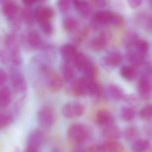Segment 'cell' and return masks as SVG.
Wrapping results in <instances>:
<instances>
[{"label": "cell", "instance_id": "obj_46", "mask_svg": "<svg viewBox=\"0 0 152 152\" xmlns=\"http://www.w3.org/2000/svg\"><path fill=\"white\" fill-rule=\"evenodd\" d=\"M75 152H88V149L85 148L81 145L76 146V149H75Z\"/></svg>", "mask_w": 152, "mask_h": 152}, {"label": "cell", "instance_id": "obj_9", "mask_svg": "<svg viewBox=\"0 0 152 152\" xmlns=\"http://www.w3.org/2000/svg\"><path fill=\"white\" fill-rule=\"evenodd\" d=\"M139 94L140 98L144 100H148L151 96L152 86L149 78L146 75H142L139 80Z\"/></svg>", "mask_w": 152, "mask_h": 152}, {"label": "cell", "instance_id": "obj_43", "mask_svg": "<svg viewBox=\"0 0 152 152\" xmlns=\"http://www.w3.org/2000/svg\"><path fill=\"white\" fill-rule=\"evenodd\" d=\"M7 75L6 72L0 68V86L3 85L7 80Z\"/></svg>", "mask_w": 152, "mask_h": 152}, {"label": "cell", "instance_id": "obj_7", "mask_svg": "<svg viewBox=\"0 0 152 152\" xmlns=\"http://www.w3.org/2000/svg\"><path fill=\"white\" fill-rule=\"evenodd\" d=\"M68 92L75 97H83L88 95V83L85 78L76 80L68 90Z\"/></svg>", "mask_w": 152, "mask_h": 152}, {"label": "cell", "instance_id": "obj_44", "mask_svg": "<svg viewBox=\"0 0 152 152\" xmlns=\"http://www.w3.org/2000/svg\"><path fill=\"white\" fill-rule=\"evenodd\" d=\"M129 5L132 8H137L141 5L142 1L140 0H129L128 1Z\"/></svg>", "mask_w": 152, "mask_h": 152}, {"label": "cell", "instance_id": "obj_11", "mask_svg": "<svg viewBox=\"0 0 152 152\" xmlns=\"http://www.w3.org/2000/svg\"><path fill=\"white\" fill-rule=\"evenodd\" d=\"M24 42L26 43L30 48L35 49H39L43 48L44 46L42 39L39 34L35 30H31L28 32L27 34L23 38Z\"/></svg>", "mask_w": 152, "mask_h": 152}, {"label": "cell", "instance_id": "obj_12", "mask_svg": "<svg viewBox=\"0 0 152 152\" xmlns=\"http://www.w3.org/2000/svg\"><path fill=\"white\" fill-rule=\"evenodd\" d=\"M110 37L111 35L109 32H102L99 37L91 40L90 43L91 47L95 51H101L106 47Z\"/></svg>", "mask_w": 152, "mask_h": 152}, {"label": "cell", "instance_id": "obj_42", "mask_svg": "<svg viewBox=\"0 0 152 152\" xmlns=\"http://www.w3.org/2000/svg\"><path fill=\"white\" fill-rule=\"evenodd\" d=\"M124 98L125 99V100L127 103L130 105L129 106L134 107V106L137 105V97L135 96L130 95Z\"/></svg>", "mask_w": 152, "mask_h": 152}, {"label": "cell", "instance_id": "obj_40", "mask_svg": "<svg viewBox=\"0 0 152 152\" xmlns=\"http://www.w3.org/2000/svg\"><path fill=\"white\" fill-rule=\"evenodd\" d=\"M88 152H105L103 144H95L88 148Z\"/></svg>", "mask_w": 152, "mask_h": 152}, {"label": "cell", "instance_id": "obj_32", "mask_svg": "<svg viewBox=\"0 0 152 152\" xmlns=\"http://www.w3.org/2000/svg\"><path fill=\"white\" fill-rule=\"evenodd\" d=\"M21 17L26 25L29 26L33 25L34 23V15L31 10L29 7L24 8L21 12Z\"/></svg>", "mask_w": 152, "mask_h": 152}, {"label": "cell", "instance_id": "obj_47", "mask_svg": "<svg viewBox=\"0 0 152 152\" xmlns=\"http://www.w3.org/2000/svg\"><path fill=\"white\" fill-rule=\"evenodd\" d=\"M39 150L38 148L27 145L24 152H39Z\"/></svg>", "mask_w": 152, "mask_h": 152}, {"label": "cell", "instance_id": "obj_28", "mask_svg": "<svg viewBox=\"0 0 152 152\" xmlns=\"http://www.w3.org/2000/svg\"><path fill=\"white\" fill-rule=\"evenodd\" d=\"M120 74L122 77L125 80H132L136 78L137 71L133 66H124L121 69Z\"/></svg>", "mask_w": 152, "mask_h": 152}, {"label": "cell", "instance_id": "obj_14", "mask_svg": "<svg viewBox=\"0 0 152 152\" xmlns=\"http://www.w3.org/2000/svg\"><path fill=\"white\" fill-rule=\"evenodd\" d=\"M54 15L52 9L47 7H39L35 10L34 17L39 23L50 21Z\"/></svg>", "mask_w": 152, "mask_h": 152}, {"label": "cell", "instance_id": "obj_6", "mask_svg": "<svg viewBox=\"0 0 152 152\" xmlns=\"http://www.w3.org/2000/svg\"><path fill=\"white\" fill-rule=\"evenodd\" d=\"M54 112L51 107L44 106L39 110L38 113V122L40 126L44 129H50L54 123Z\"/></svg>", "mask_w": 152, "mask_h": 152}, {"label": "cell", "instance_id": "obj_5", "mask_svg": "<svg viewBox=\"0 0 152 152\" xmlns=\"http://www.w3.org/2000/svg\"><path fill=\"white\" fill-rule=\"evenodd\" d=\"M85 107L83 104L77 101L66 103L62 109L63 115L68 119L81 116L85 113Z\"/></svg>", "mask_w": 152, "mask_h": 152}, {"label": "cell", "instance_id": "obj_23", "mask_svg": "<svg viewBox=\"0 0 152 152\" xmlns=\"http://www.w3.org/2000/svg\"><path fill=\"white\" fill-rule=\"evenodd\" d=\"M12 99L10 90L7 87L0 88V107L7 108L10 105Z\"/></svg>", "mask_w": 152, "mask_h": 152}, {"label": "cell", "instance_id": "obj_22", "mask_svg": "<svg viewBox=\"0 0 152 152\" xmlns=\"http://www.w3.org/2000/svg\"><path fill=\"white\" fill-rule=\"evenodd\" d=\"M124 138L126 141L133 143L135 140L140 138V132L138 129L134 126L127 127L122 132Z\"/></svg>", "mask_w": 152, "mask_h": 152}, {"label": "cell", "instance_id": "obj_8", "mask_svg": "<svg viewBox=\"0 0 152 152\" xmlns=\"http://www.w3.org/2000/svg\"><path fill=\"white\" fill-rule=\"evenodd\" d=\"M11 84L14 89L18 93H23L27 89V84L25 78L21 73L18 71L11 72L10 74Z\"/></svg>", "mask_w": 152, "mask_h": 152}, {"label": "cell", "instance_id": "obj_25", "mask_svg": "<svg viewBox=\"0 0 152 152\" xmlns=\"http://www.w3.org/2000/svg\"><path fill=\"white\" fill-rule=\"evenodd\" d=\"M136 116V111L134 107L125 106L121 108L120 116L123 121L129 122L133 121Z\"/></svg>", "mask_w": 152, "mask_h": 152}, {"label": "cell", "instance_id": "obj_31", "mask_svg": "<svg viewBox=\"0 0 152 152\" xmlns=\"http://www.w3.org/2000/svg\"><path fill=\"white\" fill-rule=\"evenodd\" d=\"M83 72L86 80L95 79L98 72L97 67L95 64L89 62Z\"/></svg>", "mask_w": 152, "mask_h": 152}, {"label": "cell", "instance_id": "obj_17", "mask_svg": "<svg viewBox=\"0 0 152 152\" xmlns=\"http://www.w3.org/2000/svg\"><path fill=\"white\" fill-rule=\"evenodd\" d=\"M88 83V95L95 98H99L102 94L101 85L96 79L87 80Z\"/></svg>", "mask_w": 152, "mask_h": 152}, {"label": "cell", "instance_id": "obj_1", "mask_svg": "<svg viewBox=\"0 0 152 152\" xmlns=\"http://www.w3.org/2000/svg\"><path fill=\"white\" fill-rule=\"evenodd\" d=\"M91 134V130L87 125L77 123L72 124L67 132L68 139L76 146L81 145L88 140Z\"/></svg>", "mask_w": 152, "mask_h": 152}, {"label": "cell", "instance_id": "obj_33", "mask_svg": "<svg viewBox=\"0 0 152 152\" xmlns=\"http://www.w3.org/2000/svg\"><path fill=\"white\" fill-rule=\"evenodd\" d=\"M61 71L65 81H70L74 77V72L72 67L68 64H65L62 65Z\"/></svg>", "mask_w": 152, "mask_h": 152}, {"label": "cell", "instance_id": "obj_35", "mask_svg": "<svg viewBox=\"0 0 152 152\" xmlns=\"http://www.w3.org/2000/svg\"><path fill=\"white\" fill-rule=\"evenodd\" d=\"M141 120L148 121L152 117V107L151 104L146 105L141 109L139 114Z\"/></svg>", "mask_w": 152, "mask_h": 152}, {"label": "cell", "instance_id": "obj_24", "mask_svg": "<svg viewBox=\"0 0 152 152\" xmlns=\"http://www.w3.org/2000/svg\"><path fill=\"white\" fill-rule=\"evenodd\" d=\"M150 148V143L145 139H138L132 145V150L133 152H146Z\"/></svg>", "mask_w": 152, "mask_h": 152}, {"label": "cell", "instance_id": "obj_45", "mask_svg": "<svg viewBox=\"0 0 152 152\" xmlns=\"http://www.w3.org/2000/svg\"><path fill=\"white\" fill-rule=\"evenodd\" d=\"M0 61L3 64H7L8 62L9 58L5 51L0 49Z\"/></svg>", "mask_w": 152, "mask_h": 152}, {"label": "cell", "instance_id": "obj_2", "mask_svg": "<svg viewBox=\"0 0 152 152\" xmlns=\"http://www.w3.org/2000/svg\"><path fill=\"white\" fill-rule=\"evenodd\" d=\"M5 42L12 63L15 65H20L22 62V56L16 34L14 33L7 34L5 38Z\"/></svg>", "mask_w": 152, "mask_h": 152}, {"label": "cell", "instance_id": "obj_49", "mask_svg": "<svg viewBox=\"0 0 152 152\" xmlns=\"http://www.w3.org/2000/svg\"><path fill=\"white\" fill-rule=\"evenodd\" d=\"M95 4L98 7H104L105 5L106 2L104 1H93Z\"/></svg>", "mask_w": 152, "mask_h": 152}, {"label": "cell", "instance_id": "obj_18", "mask_svg": "<svg viewBox=\"0 0 152 152\" xmlns=\"http://www.w3.org/2000/svg\"><path fill=\"white\" fill-rule=\"evenodd\" d=\"M73 6L75 11L83 16H87L90 14L91 8L88 1L82 0L73 1Z\"/></svg>", "mask_w": 152, "mask_h": 152}, {"label": "cell", "instance_id": "obj_34", "mask_svg": "<svg viewBox=\"0 0 152 152\" xmlns=\"http://www.w3.org/2000/svg\"><path fill=\"white\" fill-rule=\"evenodd\" d=\"M64 26L67 31L72 32L75 31L78 27V22L73 18L68 17L64 20Z\"/></svg>", "mask_w": 152, "mask_h": 152}, {"label": "cell", "instance_id": "obj_16", "mask_svg": "<svg viewBox=\"0 0 152 152\" xmlns=\"http://www.w3.org/2000/svg\"><path fill=\"white\" fill-rule=\"evenodd\" d=\"M134 52L138 58L143 62L149 49V44L144 40H138L134 45Z\"/></svg>", "mask_w": 152, "mask_h": 152}, {"label": "cell", "instance_id": "obj_13", "mask_svg": "<svg viewBox=\"0 0 152 152\" xmlns=\"http://www.w3.org/2000/svg\"><path fill=\"white\" fill-rule=\"evenodd\" d=\"M102 135L107 140H117L121 137L122 132L118 126L115 124L104 127Z\"/></svg>", "mask_w": 152, "mask_h": 152}, {"label": "cell", "instance_id": "obj_30", "mask_svg": "<svg viewBox=\"0 0 152 152\" xmlns=\"http://www.w3.org/2000/svg\"><path fill=\"white\" fill-rule=\"evenodd\" d=\"M138 40V37L137 34L133 32L127 33L123 39L124 45L127 48H131L134 46Z\"/></svg>", "mask_w": 152, "mask_h": 152}, {"label": "cell", "instance_id": "obj_3", "mask_svg": "<svg viewBox=\"0 0 152 152\" xmlns=\"http://www.w3.org/2000/svg\"><path fill=\"white\" fill-rule=\"evenodd\" d=\"M101 25H112L121 27L124 24V20L121 15L108 11H99L93 17Z\"/></svg>", "mask_w": 152, "mask_h": 152}, {"label": "cell", "instance_id": "obj_29", "mask_svg": "<svg viewBox=\"0 0 152 152\" xmlns=\"http://www.w3.org/2000/svg\"><path fill=\"white\" fill-rule=\"evenodd\" d=\"M107 92L109 96L115 100H122L125 97L122 91L115 85H109L107 88Z\"/></svg>", "mask_w": 152, "mask_h": 152}, {"label": "cell", "instance_id": "obj_38", "mask_svg": "<svg viewBox=\"0 0 152 152\" xmlns=\"http://www.w3.org/2000/svg\"><path fill=\"white\" fill-rule=\"evenodd\" d=\"M42 31L46 35H50L53 32V26L50 21L39 23Z\"/></svg>", "mask_w": 152, "mask_h": 152}, {"label": "cell", "instance_id": "obj_39", "mask_svg": "<svg viewBox=\"0 0 152 152\" xmlns=\"http://www.w3.org/2000/svg\"><path fill=\"white\" fill-rule=\"evenodd\" d=\"M58 8L59 10L63 13H66L70 9V2L67 0H61L58 1Z\"/></svg>", "mask_w": 152, "mask_h": 152}, {"label": "cell", "instance_id": "obj_26", "mask_svg": "<svg viewBox=\"0 0 152 152\" xmlns=\"http://www.w3.org/2000/svg\"><path fill=\"white\" fill-rule=\"evenodd\" d=\"M89 62V61L84 54L78 52L75 56L72 63H73L77 69L83 71L88 65Z\"/></svg>", "mask_w": 152, "mask_h": 152}, {"label": "cell", "instance_id": "obj_15", "mask_svg": "<svg viewBox=\"0 0 152 152\" xmlns=\"http://www.w3.org/2000/svg\"><path fill=\"white\" fill-rule=\"evenodd\" d=\"M60 52L64 60L66 63H69L72 62L78 51L73 45L66 44L61 47Z\"/></svg>", "mask_w": 152, "mask_h": 152}, {"label": "cell", "instance_id": "obj_27", "mask_svg": "<svg viewBox=\"0 0 152 152\" xmlns=\"http://www.w3.org/2000/svg\"><path fill=\"white\" fill-rule=\"evenodd\" d=\"M105 152H124V147L117 140H107L103 144Z\"/></svg>", "mask_w": 152, "mask_h": 152}, {"label": "cell", "instance_id": "obj_4", "mask_svg": "<svg viewBox=\"0 0 152 152\" xmlns=\"http://www.w3.org/2000/svg\"><path fill=\"white\" fill-rule=\"evenodd\" d=\"M43 70L46 74L47 85L50 90L53 92H58L63 86L61 76L53 69L44 67Z\"/></svg>", "mask_w": 152, "mask_h": 152}, {"label": "cell", "instance_id": "obj_19", "mask_svg": "<svg viewBox=\"0 0 152 152\" xmlns=\"http://www.w3.org/2000/svg\"><path fill=\"white\" fill-rule=\"evenodd\" d=\"M43 141V134L40 130L32 132L28 137L27 145L39 149Z\"/></svg>", "mask_w": 152, "mask_h": 152}, {"label": "cell", "instance_id": "obj_37", "mask_svg": "<svg viewBox=\"0 0 152 152\" xmlns=\"http://www.w3.org/2000/svg\"><path fill=\"white\" fill-rule=\"evenodd\" d=\"M13 117L10 114H0V129H3L9 125L13 122Z\"/></svg>", "mask_w": 152, "mask_h": 152}, {"label": "cell", "instance_id": "obj_50", "mask_svg": "<svg viewBox=\"0 0 152 152\" xmlns=\"http://www.w3.org/2000/svg\"><path fill=\"white\" fill-rule=\"evenodd\" d=\"M51 152H60V150L57 148H54Z\"/></svg>", "mask_w": 152, "mask_h": 152}, {"label": "cell", "instance_id": "obj_48", "mask_svg": "<svg viewBox=\"0 0 152 152\" xmlns=\"http://www.w3.org/2000/svg\"><path fill=\"white\" fill-rule=\"evenodd\" d=\"M23 2L26 7H30L33 6L36 2V1H32V0H28V1H23Z\"/></svg>", "mask_w": 152, "mask_h": 152}, {"label": "cell", "instance_id": "obj_10", "mask_svg": "<svg viewBox=\"0 0 152 152\" xmlns=\"http://www.w3.org/2000/svg\"><path fill=\"white\" fill-rule=\"evenodd\" d=\"M95 120L98 125L104 127L114 124L113 115L106 109H101L98 111L95 115Z\"/></svg>", "mask_w": 152, "mask_h": 152}, {"label": "cell", "instance_id": "obj_21", "mask_svg": "<svg viewBox=\"0 0 152 152\" xmlns=\"http://www.w3.org/2000/svg\"><path fill=\"white\" fill-rule=\"evenodd\" d=\"M123 56L121 53L116 51L110 52L104 58L105 63L112 66H117L121 63Z\"/></svg>", "mask_w": 152, "mask_h": 152}, {"label": "cell", "instance_id": "obj_36", "mask_svg": "<svg viewBox=\"0 0 152 152\" xmlns=\"http://www.w3.org/2000/svg\"><path fill=\"white\" fill-rule=\"evenodd\" d=\"M10 27L13 31H19L21 27V19L20 17L17 15L11 18H8Z\"/></svg>", "mask_w": 152, "mask_h": 152}, {"label": "cell", "instance_id": "obj_41", "mask_svg": "<svg viewBox=\"0 0 152 152\" xmlns=\"http://www.w3.org/2000/svg\"><path fill=\"white\" fill-rule=\"evenodd\" d=\"M88 33V30L87 28H85L79 34L77 35L75 39V42L76 43H80L82 41L83 39L84 38L87 36Z\"/></svg>", "mask_w": 152, "mask_h": 152}, {"label": "cell", "instance_id": "obj_20", "mask_svg": "<svg viewBox=\"0 0 152 152\" xmlns=\"http://www.w3.org/2000/svg\"><path fill=\"white\" fill-rule=\"evenodd\" d=\"M18 6L12 1H6L2 7V12L8 18H11L18 15Z\"/></svg>", "mask_w": 152, "mask_h": 152}]
</instances>
